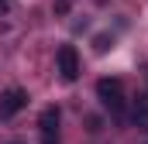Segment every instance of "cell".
<instances>
[{
	"instance_id": "6da1fadb",
	"label": "cell",
	"mask_w": 148,
	"mask_h": 144,
	"mask_svg": "<svg viewBox=\"0 0 148 144\" xmlns=\"http://www.w3.org/2000/svg\"><path fill=\"white\" fill-rule=\"evenodd\" d=\"M97 96H100V103L110 110V113H117V117H124V82L121 79H100L97 82Z\"/></svg>"
},
{
	"instance_id": "7a4b0ae2",
	"label": "cell",
	"mask_w": 148,
	"mask_h": 144,
	"mask_svg": "<svg viewBox=\"0 0 148 144\" xmlns=\"http://www.w3.org/2000/svg\"><path fill=\"white\" fill-rule=\"evenodd\" d=\"M55 62H59V75H62L66 82H76V79H79V55H76L73 45H62L59 55H55Z\"/></svg>"
},
{
	"instance_id": "3957f363",
	"label": "cell",
	"mask_w": 148,
	"mask_h": 144,
	"mask_svg": "<svg viewBox=\"0 0 148 144\" xmlns=\"http://www.w3.org/2000/svg\"><path fill=\"white\" fill-rule=\"evenodd\" d=\"M24 107H28V93H24V89H7V93L0 96V120L17 117Z\"/></svg>"
},
{
	"instance_id": "277c9868",
	"label": "cell",
	"mask_w": 148,
	"mask_h": 144,
	"mask_svg": "<svg viewBox=\"0 0 148 144\" xmlns=\"http://www.w3.org/2000/svg\"><path fill=\"white\" fill-rule=\"evenodd\" d=\"M59 107H45L41 117H38V130H41V144H55V134H59Z\"/></svg>"
},
{
	"instance_id": "5b68a950",
	"label": "cell",
	"mask_w": 148,
	"mask_h": 144,
	"mask_svg": "<svg viewBox=\"0 0 148 144\" xmlns=\"http://www.w3.org/2000/svg\"><path fill=\"white\" fill-rule=\"evenodd\" d=\"M131 120H134L141 130H148V103H138V107H134V113H131Z\"/></svg>"
},
{
	"instance_id": "8992f818",
	"label": "cell",
	"mask_w": 148,
	"mask_h": 144,
	"mask_svg": "<svg viewBox=\"0 0 148 144\" xmlns=\"http://www.w3.org/2000/svg\"><path fill=\"white\" fill-rule=\"evenodd\" d=\"M107 48H110V38H107V35H100V38H97V52H100V55H103V52H107Z\"/></svg>"
},
{
	"instance_id": "52a82bcc",
	"label": "cell",
	"mask_w": 148,
	"mask_h": 144,
	"mask_svg": "<svg viewBox=\"0 0 148 144\" xmlns=\"http://www.w3.org/2000/svg\"><path fill=\"white\" fill-rule=\"evenodd\" d=\"M10 10V0H0V14H7Z\"/></svg>"
}]
</instances>
